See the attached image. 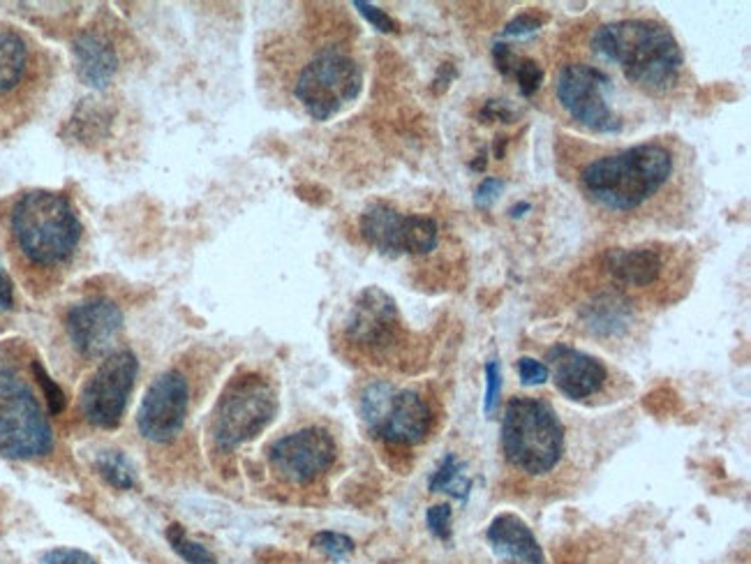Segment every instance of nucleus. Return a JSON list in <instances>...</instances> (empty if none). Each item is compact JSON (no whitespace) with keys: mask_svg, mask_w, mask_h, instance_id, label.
<instances>
[{"mask_svg":"<svg viewBox=\"0 0 751 564\" xmlns=\"http://www.w3.org/2000/svg\"><path fill=\"white\" fill-rule=\"evenodd\" d=\"M592 54L620 70L629 86L650 95H666L683 79L680 42L659 21L620 19L603 23L590 40Z\"/></svg>","mask_w":751,"mask_h":564,"instance_id":"1","label":"nucleus"},{"mask_svg":"<svg viewBox=\"0 0 751 564\" xmlns=\"http://www.w3.org/2000/svg\"><path fill=\"white\" fill-rule=\"evenodd\" d=\"M673 179V151L666 143L647 141L588 162L578 185L597 209L629 215L657 200Z\"/></svg>","mask_w":751,"mask_h":564,"instance_id":"2","label":"nucleus"},{"mask_svg":"<svg viewBox=\"0 0 751 564\" xmlns=\"http://www.w3.org/2000/svg\"><path fill=\"white\" fill-rule=\"evenodd\" d=\"M12 236L35 266H61L77 253L82 220L63 192L31 190L12 209Z\"/></svg>","mask_w":751,"mask_h":564,"instance_id":"3","label":"nucleus"},{"mask_svg":"<svg viewBox=\"0 0 751 564\" xmlns=\"http://www.w3.org/2000/svg\"><path fill=\"white\" fill-rule=\"evenodd\" d=\"M567 447L565 426L541 398H512L502 416V449L512 468L544 477L560 465Z\"/></svg>","mask_w":751,"mask_h":564,"instance_id":"4","label":"nucleus"},{"mask_svg":"<svg viewBox=\"0 0 751 564\" xmlns=\"http://www.w3.org/2000/svg\"><path fill=\"white\" fill-rule=\"evenodd\" d=\"M278 412L273 386L246 373L227 384L211 416V439L221 451H234L269 428Z\"/></svg>","mask_w":751,"mask_h":564,"instance_id":"5","label":"nucleus"},{"mask_svg":"<svg viewBox=\"0 0 751 564\" xmlns=\"http://www.w3.org/2000/svg\"><path fill=\"white\" fill-rule=\"evenodd\" d=\"M54 430L31 386L0 365V456L31 460L52 454Z\"/></svg>","mask_w":751,"mask_h":564,"instance_id":"6","label":"nucleus"},{"mask_svg":"<svg viewBox=\"0 0 751 564\" xmlns=\"http://www.w3.org/2000/svg\"><path fill=\"white\" fill-rule=\"evenodd\" d=\"M363 91V70L343 49H322L299 72L294 95L312 120H329Z\"/></svg>","mask_w":751,"mask_h":564,"instance_id":"7","label":"nucleus"},{"mask_svg":"<svg viewBox=\"0 0 751 564\" xmlns=\"http://www.w3.org/2000/svg\"><path fill=\"white\" fill-rule=\"evenodd\" d=\"M358 409L371 433L389 445H419L428 437L432 424L430 407L419 391L396 389L382 380L363 389Z\"/></svg>","mask_w":751,"mask_h":564,"instance_id":"8","label":"nucleus"},{"mask_svg":"<svg viewBox=\"0 0 751 564\" xmlns=\"http://www.w3.org/2000/svg\"><path fill=\"white\" fill-rule=\"evenodd\" d=\"M611 75L588 61H571L560 67L555 79V95L560 107L578 123L597 135H618L624 120L611 107Z\"/></svg>","mask_w":751,"mask_h":564,"instance_id":"9","label":"nucleus"},{"mask_svg":"<svg viewBox=\"0 0 751 564\" xmlns=\"http://www.w3.org/2000/svg\"><path fill=\"white\" fill-rule=\"evenodd\" d=\"M139 375V361L130 350L109 354L95 371L79 396L86 422L103 430L118 428Z\"/></svg>","mask_w":751,"mask_h":564,"instance_id":"10","label":"nucleus"},{"mask_svg":"<svg viewBox=\"0 0 751 564\" xmlns=\"http://www.w3.org/2000/svg\"><path fill=\"white\" fill-rule=\"evenodd\" d=\"M358 230L366 243L384 255H426L440 243V227L432 217L405 215L384 202L361 213Z\"/></svg>","mask_w":751,"mask_h":564,"instance_id":"11","label":"nucleus"},{"mask_svg":"<svg viewBox=\"0 0 751 564\" xmlns=\"http://www.w3.org/2000/svg\"><path fill=\"white\" fill-rule=\"evenodd\" d=\"M190 405V386L179 371H167L141 398L137 426L153 445L174 443L183 430Z\"/></svg>","mask_w":751,"mask_h":564,"instance_id":"12","label":"nucleus"},{"mask_svg":"<svg viewBox=\"0 0 751 564\" xmlns=\"http://www.w3.org/2000/svg\"><path fill=\"white\" fill-rule=\"evenodd\" d=\"M335 443L329 430L308 426L289 433L271 445V468L289 483H310L322 477L335 460Z\"/></svg>","mask_w":751,"mask_h":564,"instance_id":"13","label":"nucleus"},{"mask_svg":"<svg viewBox=\"0 0 751 564\" xmlns=\"http://www.w3.org/2000/svg\"><path fill=\"white\" fill-rule=\"evenodd\" d=\"M347 338L354 345L384 352L394 348L400 336V312L396 301L379 287L363 289L347 317Z\"/></svg>","mask_w":751,"mask_h":564,"instance_id":"14","label":"nucleus"},{"mask_svg":"<svg viewBox=\"0 0 751 564\" xmlns=\"http://www.w3.org/2000/svg\"><path fill=\"white\" fill-rule=\"evenodd\" d=\"M72 345L88 359L103 357L124 329V312L109 299H88L72 306L65 315Z\"/></svg>","mask_w":751,"mask_h":564,"instance_id":"15","label":"nucleus"},{"mask_svg":"<svg viewBox=\"0 0 751 564\" xmlns=\"http://www.w3.org/2000/svg\"><path fill=\"white\" fill-rule=\"evenodd\" d=\"M548 361L552 365L557 391L569 401H588L597 396L609 380V371L599 359L569 345H555L548 350Z\"/></svg>","mask_w":751,"mask_h":564,"instance_id":"16","label":"nucleus"},{"mask_svg":"<svg viewBox=\"0 0 751 564\" xmlns=\"http://www.w3.org/2000/svg\"><path fill=\"white\" fill-rule=\"evenodd\" d=\"M601 268L618 287L645 289L659 280L664 272V257L659 251L647 248H613L601 257Z\"/></svg>","mask_w":751,"mask_h":564,"instance_id":"17","label":"nucleus"},{"mask_svg":"<svg viewBox=\"0 0 751 564\" xmlns=\"http://www.w3.org/2000/svg\"><path fill=\"white\" fill-rule=\"evenodd\" d=\"M72 54H75V67L82 84L95 91H105L116 77L118 54L105 35L82 31L72 42Z\"/></svg>","mask_w":751,"mask_h":564,"instance_id":"18","label":"nucleus"},{"mask_svg":"<svg viewBox=\"0 0 751 564\" xmlns=\"http://www.w3.org/2000/svg\"><path fill=\"white\" fill-rule=\"evenodd\" d=\"M489 544L495 555L512 564H546V555L535 532L516 513H502L491 523Z\"/></svg>","mask_w":751,"mask_h":564,"instance_id":"19","label":"nucleus"},{"mask_svg":"<svg viewBox=\"0 0 751 564\" xmlns=\"http://www.w3.org/2000/svg\"><path fill=\"white\" fill-rule=\"evenodd\" d=\"M632 320V308L620 294H599L590 306L583 310V322L590 327L592 333L599 336H618L629 327Z\"/></svg>","mask_w":751,"mask_h":564,"instance_id":"20","label":"nucleus"},{"mask_svg":"<svg viewBox=\"0 0 751 564\" xmlns=\"http://www.w3.org/2000/svg\"><path fill=\"white\" fill-rule=\"evenodd\" d=\"M29 44L19 33H0V95L17 88L29 70Z\"/></svg>","mask_w":751,"mask_h":564,"instance_id":"21","label":"nucleus"},{"mask_svg":"<svg viewBox=\"0 0 751 564\" xmlns=\"http://www.w3.org/2000/svg\"><path fill=\"white\" fill-rule=\"evenodd\" d=\"M95 470L118 490H130L137 486L135 468L124 451H100L95 456Z\"/></svg>","mask_w":751,"mask_h":564,"instance_id":"22","label":"nucleus"},{"mask_svg":"<svg viewBox=\"0 0 751 564\" xmlns=\"http://www.w3.org/2000/svg\"><path fill=\"white\" fill-rule=\"evenodd\" d=\"M470 488H472V481L463 472H460V465H458L455 456L447 454L442 465L438 468V472L430 477L432 493H451L453 498L465 502L468 496H470Z\"/></svg>","mask_w":751,"mask_h":564,"instance_id":"23","label":"nucleus"},{"mask_svg":"<svg viewBox=\"0 0 751 564\" xmlns=\"http://www.w3.org/2000/svg\"><path fill=\"white\" fill-rule=\"evenodd\" d=\"M167 542L169 546L174 549V553H179L187 564H217V560L213 557V553L202 546L200 542H192V539L185 534L183 525H172L167 530Z\"/></svg>","mask_w":751,"mask_h":564,"instance_id":"24","label":"nucleus"},{"mask_svg":"<svg viewBox=\"0 0 751 564\" xmlns=\"http://www.w3.org/2000/svg\"><path fill=\"white\" fill-rule=\"evenodd\" d=\"M312 546L322 551L326 557L335 560V562H341L345 557H350L354 553V542L347 536V534H341V532H331V530H324V532H318L312 536Z\"/></svg>","mask_w":751,"mask_h":564,"instance_id":"25","label":"nucleus"},{"mask_svg":"<svg viewBox=\"0 0 751 564\" xmlns=\"http://www.w3.org/2000/svg\"><path fill=\"white\" fill-rule=\"evenodd\" d=\"M512 77L518 82L521 95L532 97L544 84V67L535 58H518Z\"/></svg>","mask_w":751,"mask_h":564,"instance_id":"26","label":"nucleus"},{"mask_svg":"<svg viewBox=\"0 0 751 564\" xmlns=\"http://www.w3.org/2000/svg\"><path fill=\"white\" fill-rule=\"evenodd\" d=\"M33 375L37 380V384L42 386V394L46 398V407H50V414H61L67 405L65 398V391L54 382V377L44 371V365L40 361H33Z\"/></svg>","mask_w":751,"mask_h":564,"instance_id":"27","label":"nucleus"},{"mask_svg":"<svg viewBox=\"0 0 751 564\" xmlns=\"http://www.w3.org/2000/svg\"><path fill=\"white\" fill-rule=\"evenodd\" d=\"M354 8L361 12V17L366 19L373 29H377L379 33H398V23L386 14L384 10H379L373 3H363V0H354Z\"/></svg>","mask_w":751,"mask_h":564,"instance_id":"28","label":"nucleus"},{"mask_svg":"<svg viewBox=\"0 0 751 564\" xmlns=\"http://www.w3.org/2000/svg\"><path fill=\"white\" fill-rule=\"evenodd\" d=\"M518 375H521V382L525 386H539L544 382H548L550 377V371H548V365L537 361V359H532V357H523L518 359Z\"/></svg>","mask_w":751,"mask_h":564,"instance_id":"29","label":"nucleus"},{"mask_svg":"<svg viewBox=\"0 0 751 564\" xmlns=\"http://www.w3.org/2000/svg\"><path fill=\"white\" fill-rule=\"evenodd\" d=\"M426 523L434 536L447 542V539H451V507L449 504L430 507L426 511Z\"/></svg>","mask_w":751,"mask_h":564,"instance_id":"30","label":"nucleus"},{"mask_svg":"<svg viewBox=\"0 0 751 564\" xmlns=\"http://www.w3.org/2000/svg\"><path fill=\"white\" fill-rule=\"evenodd\" d=\"M500 394H502V371H500V363L497 361H489L486 363V401H483V409L486 414H495L497 403H500Z\"/></svg>","mask_w":751,"mask_h":564,"instance_id":"31","label":"nucleus"},{"mask_svg":"<svg viewBox=\"0 0 751 564\" xmlns=\"http://www.w3.org/2000/svg\"><path fill=\"white\" fill-rule=\"evenodd\" d=\"M40 564H100V562L79 549H54L42 555Z\"/></svg>","mask_w":751,"mask_h":564,"instance_id":"32","label":"nucleus"},{"mask_svg":"<svg viewBox=\"0 0 751 564\" xmlns=\"http://www.w3.org/2000/svg\"><path fill=\"white\" fill-rule=\"evenodd\" d=\"M541 19L537 14H521L514 21L506 23V29L502 31L504 38H527L535 35L541 29Z\"/></svg>","mask_w":751,"mask_h":564,"instance_id":"33","label":"nucleus"},{"mask_svg":"<svg viewBox=\"0 0 751 564\" xmlns=\"http://www.w3.org/2000/svg\"><path fill=\"white\" fill-rule=\"evenodd\" d=\"M493 58H495V67L502 72L504 77H512L514 75L518 56L512 52V46L504 44V42L495 44L493 46Z\"/></svg>","mask_w":751,"mask_h":564,"instance_id":"34","label":"nucleus"},{"mask_svg":"<svg viewBox=\"0 0 751 564\" xmlns=\"http://www.w3.org/2000/svg\"><path fill=\"white\" fill-rule=\"evenodd\" d=\"M502 188H504L502 179H486V181H483L479 185V190H476V206L489 209L497 200V194L502 192Z\"/></svg>","mask_w":751,"mask_h":564,"instance_id":"35","label":"nucleus"},{"mask_svg":"<svg viewBox=\"0 0 751 564\" xmlns=\"http://www.w3.org/2000/svg\"><path fill=\"white\" fill-rule=\"evenodd\" d=\"M12 306H14V283L8 274L6 264L0 262V312L12 310Z\"/></svg>","mask_w":751,"mask_h":564,"instance_id":"36","label":"nucleus"},{"mask_svg":"<svg viewBox=\"0 0 751 564\" xmlns=\"http://www.w3.org/2000/svg\"><path fill=\"white\" fill-rule=\"evenodd\" d=\"M481 116L483 118H491V120H504V123H512L514 120V111H512V107H508L504 100H491L486 107H483V111H481Z\"/></svg>","mask_w":751,"mask_h":564,"instance_id":"37","label":"nucleus"},{"mask_svg":"<svg viewBox=\"0 0 751 564\" xmlns=\"http://www.w3.org/2000/svg\"><path fill=\"white\" fill-rule=\"evenodd\" d=\"M472 169L479 171V169H486V153H481L474 162H472Z\"/></svg>","mask_w":751,"mask_h":564,"instance_id":"38","label":"nucleus"},{"mask_svg":"<svg viewBox=\"0 0 751 564\" xmlns=\"http://www.w3.org/2000/svg\"><path fill=\"white\" fill-rule=\"evenodd\" d=\"M523 211H529V204H527V202H523L521 206H514V209H512V215H514V217H521Z\"/></svg>","mask_w":751,"mask_h":564,"instance_id":"39","label":"nucleus"}]
</instances>
